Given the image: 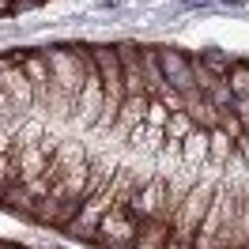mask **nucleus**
Returning a JSON list of instances; mask_svg holds the SVG:
<instances>
[{
    "label": "nucleus",
    "mask_w": 249,
    "mask_h": 249,
    "mask_svg": "<svg viewBox=\"0 0 249 249\" xmlns=\"http://www.w3.org/2000/svg\"><path fill=\"white\" fill-rule=\"evenodd\" d=\"M0 212L83 249H249V53L0 49Z\"/></svg>",
    "instance_id": "1"
},
{
    "label": "nucleus",
    "mask_w": 249,
    "mask_h": 249,
    "mask_svg": "<svg viewBox=\"0 0 249 249\" xmlns=\"http://www.w3.org/2000/svg\"><path fill=\"white\" fill-rule=\"evenodd\" d=\"M53 0H0V19L23 16V12H34V8H46Z\"/></svg>",
    "instance_id": "2"
},
{
    "label": "nucleus",
    "mask_w": 249,
    "mask_h": 249,
    "mask_svg": "<svg viewBox=\"0 0 249 249\" xmlns=\"http://www.w3.org/2000/svg\"><path fill=\"white\" fill-rule=\"evenodd\" d=\"M0 249H34V246H23V242H12V238H0Z\"/></svg>",
    "instance_id": "3"
}]
</instances>
